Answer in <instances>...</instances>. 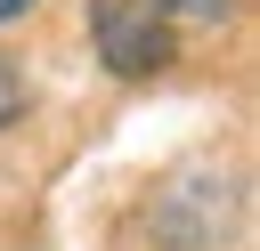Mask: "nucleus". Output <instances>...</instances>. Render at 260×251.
<instances>
[{
	"label": "nucleus",
	"instance_id": "f257e3e1",
	"mask_svg": "<svg viewBox=\"0 0 260 251\" xmlns=\"http://www.w3.org/2000/svg\"><path fill=\"white\" fill-rule=\"evenodd\" d=\"M89 40L122 81H146V73L171 65V24L146 0H89Z\"/></svg>",
	"mask_w": 260,
	"mask_h": 251
},
{
	"label": "nucleus",
	"instance_id": "f03ea898",
	"mask_svg": "<svg viewBox=\"0 0 260 251\" xmlns=\"http://www.w3.org/2000/svg\"><path fill=\"white\" fill-rule=\"evenodd\" d=\"M162 24H228L236 16V0H146Z\"/></svg>",
	"mask_w": 260,
	"mask_h": 251
},
{
	"label": "nucleus",
	"instance_id": "7ed1b4c3",
	"mask_svg": "<svg viewBox=\"0 0 260 251\" xmlns=\"http://www.w3.org/2000/svg\"><path fill=\"white\" fill-rule=\"evenodd\" d=\"M16 113H24V81H16V65L0 57V130H8Z\"/></svg>",
	"mask_w": 260,
	"mask_h": 251
},
{
	"label": "nucleus",
	"instance_id": "20e7f679",
	"mask_svg": "<svg viewBox=\"0 0 260 251\" xmlns=\"http://www.w3.org/2000/svg\"><path fill=\"white\" fill-rule=\"evenodd\" d=\"M24 8H32V0H0V24H8V16H24Z\"/></svg>",
	"mask_w": 260,
	"mask_h": 251
}]
</instances>
